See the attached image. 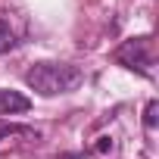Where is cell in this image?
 Masks as SVG:
<instances>
[{"instance_id": "obj_4", "label": "cell", "mask_w": 159, "mask_h": 159, "mask_svg": "<svg viewBox=\"0 0 159 159\" xmlns=\"http://www.w3.org/2000/svg\"><path fill=\"white\" fill-rule=\"evenodd\" d=\"M10 134H34V137H38V131H31V128H25V125H16V122H3V119H0V140L10 137Z\"/></svg>"}, {"instance_id": "obj_3", "label": "cell", "mask_w": 159, "mask_h": 159, "mask_svg": "<svg viewBox=\"0 0 159 159\" xmlns=\"http://www.w3.org/2000/svg\"><path fill=\"white\" fill-rule=\"evenodd\" d=\"M31 100L19 91H3L0 88V116H16V112H28Z\"/></svg>"}, {"instance_id": "obj_5", "label": "cell", "mask_w": 159, "mask_h": 159, "mask_svg": "<svg viewBox=\"0 0 159 159\" xmlns=\"http://www.w3.org/2000/svg\"><path fill=\"white\" fill-rule=\"evenodd\" d=\"M16 47V34H13V28L0 19V53H7V50H13Z\"/></svg>"}, {"instance_id": "obj_6", "label": "cell", "mask_w": 159, "mask_h": 159, "mask_svg": "<svg viewBox=\"0 0 159 159\" xmlns=\"http://www.w3.org/2000/svg\"><path fill=\"white\" fill-rule=\"evenodd\" d=\"M156 112H159V103L150 100V103H147V112H143V125H147V131L156 128Z\"/></svg>"}, {"instance_id": "obj_1", "label": "cell", "mask_w": 159, "mask_h": 159, "mask_svg": "<svg viewBox=\"0 0 159 159\" xmlns=\"http://www.w3.org/2000/svg\"><path fill=\"white\" fill-rule=\"evenodd\" d=\"M84 81V72L69 62H34L25 72V84L41 94V97H56V94H69Z\"/></svg>"}, {"instance_id": "obj_2", "label": "cell", "mask_w": 159, "mask_h": 159, "mask_svg": "<svg viewBox=\"0 0 159 159\" xmlns=\"http://www.w3.org/2000/svg\"><path fill=\"white\" fill-rule=\"evenodd\" d=\"M112 59L143 78H153V62H156V50H153V38L143 34V38H128L119 44V50L112 53Z\"/></svg>"}]
</instances>
